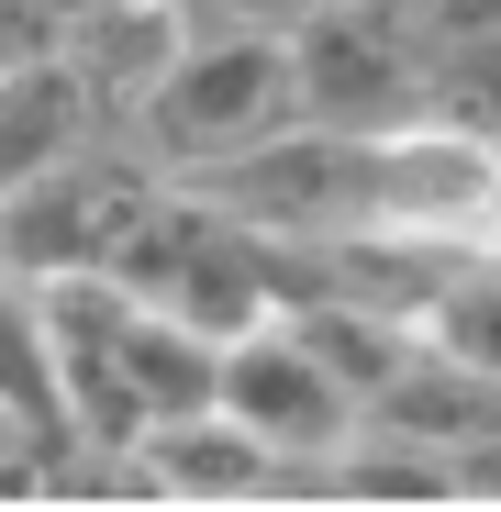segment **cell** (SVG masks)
<instances>
[{
	"label": "cell",
	"instance_id": "cell-10",
	"mask_svg": "<svg viewBox=\"0 0 501 512\" xmlns=\"http://www.w3.org/2000/svg\"><path fill=\"white\" fill-rule=\"evenodd\" d=\"M268 323H279L357 412H368V390L412 357V323H401V312H368V301H290V312H268Z\"/></svg>",
	"mask_w": 501,
	"mask_h": 512
},
{
	"label": "cell",
	"instance_id": "cell-3",
	"mask_svg": "<svg viewBox=\"0 0 501 512\" xmlns=\"http://www.w3.org/2000/svg\"><path fill=\"white\" fill-rule=\"evenodd\" d=\"M167 179V167L112 134V145H78L67 167H45V179H12L0 190V279H67V268H101L112 234L145 212V190Z\"/></svg>",
	"mask_w": 501,
	"mask_h": 512
},
{
	"label": "cell",
	"instance_id": "cell-13",
	"mask_svg": "<svg viewBox=\"0 0 501 512\" xmlns=\"http://www.w3.org/2000/svg\"><path fill=\"white\" fill-rule=\"evenodd\" d=\"M412 334H424L435 357H457V368H479V379H501V256H468V268L412 312Z\"/></svg>",
	"mask_w": 501,
	"mask_h": 512
},
{
	"label": "cell",
	"instance_id": "cell-16",
	"mask_svg": "<svg viewBox=\"0 0 501 512\" xmlns=\"http://www.w3.org/2000/svg\"><path fill=\"white\" fill-rule=\"evenodd\" d=\"M446 468H457V501H501V423H490V435H468Z\"/></svg>",
	"mask_w": 501,
	"mask_h": 512
},
{
	"label": "cell",
	"instance_id": "cell-11",
	"mask_svg": "<svg viewBox=\"0 0 501 512\" xmlns=\"http://www.w3.org/2000/svg\"><path fill=\"white\" fill-rule=\"evenodd\" d=\"M123 379H134V401H145V423H167V412H201L212 401V379H223V346L201 323H179V312H123Z\"/></svg>",
	"mask_w": 501,
	"mask_h": 512
},
{
	"label": "cell",
	"instance_id": "cell-7",
	"mask_svg": "<svg viewBox=\"0 0 501 512\" xmlns=\"http://www.w3.org/2000/svg\"><path fill=\"white\" fill-rule=\"evenodd\" d=\"M134 457H145V490H156V501H268V468H279L268 435H245L223 401L145 423Z\"/></svg>",
	"mask_w": 501,
	"mask_h": 512
},
{
	"label": "cell",
	"instance_id": "cell-12",
	"mask_svg": "<svg viewBox=\"0 0 501 512\" xmlns=\"http://www.w3.org/2000/svg\"><path fill=\"white\" fill-rule=\"evenodd\" d=\"M0 401L23 412V435L45 457H67V390H56V346H45V312H34V279H0Z\"/></svg>",
	"mask_w": 501,
	"mask_h": 512
},
{
	"label": "cell",
	"instance_id": "cell-5",
	"mask_svg": "<svg viewBox=\"0 0 501 512\" xmlns=\"http://www.w3.org/2000/svg\"><path fill=\"white\" fill-rule=\"evenodd\" d=\"M212 401L245 423V435H268V457H334V446L357 435V401L334 390L279 323L223 334V379H212Z\"/></svg>",
	"mask_w": 501,
	"mask_h": 512
},
{
	"label": "cell",
	"instance_id": "cell-14",
	"mask_svg": "<svg viewBox=\"0 0 501 512\" xmlns=\"http://www.w3.org/2000/svg\"><path fill=\"white\" fill-rule=\"evenodd\" d=\"M312 12H323V0H179L190 34H279V45H290Z\"/></svg>",
	"mask_w": 501,
	"mask_h": 512
},
{
	"label": "cell",
	"instance_id": "cell-17",
	"mask_svg": "<svg viewBox=\"0 0 501 512\" xmlns=\"http://www.w3.org/2000/svg\"><path fill=\"white\" fill-rule=\"evenodd\" d=\"M45 12H56V23H67V12H90V0H45Z\"/></svg>",
	"mask_w": 501,
	"mask_h": 512
},
{
	"label": "cell",
	"instance_id": "cell-2",
	"mask_svg": "<svg viewBox=\"0 0 501 512\" xmlns=\"http://www.w3.org/2000/svg\"><path fill=\"white\" fill-rule=\"evenodd\" d=\"M190 190L257 234H357V223H379V134L279 123L268 145L190 167Z\"/></svg>",
	"mask_w": 501,
	"mask_h": 512
},
{
	"label": "cell",
	"instance_id": "cell-8",
	"mask_svg": "<svg viewBox=\"0 0 501 512\" xmlns=\"http://www.w3.org/2000/svg\"><path fill=\"white\" fill-rule=\"evenodd\" d=\"M112 134H123V123L78 90L67 56H34V67L0 78V190H12V179H45V167H67L78 145H112Z\"/></svg>",
	"mask_w": 501,
	"mask_h": 512
},
{
	"label": "cell",
	"instance_id": "cell-18",
	"mask_svg": "<svg viewBox=\"0 0 501 512\" xmlns=\"http://www.w3.org/2000/svg\"><path fill=\"white\" fill-rule=\"evenodd\" d=\"M490 256H501V245H490Z\"/></svg>",
	"mask_w": 501,
	"mask_h": 512
},
{
	"label": "cell",
	"instance_id": "cell-9",
	"mask_svg": "<svg viewBox=\"0 0 501 512\" xmlns=\"http://www.w3.org/2000/svg\"><path fill=\"white\" fill-rule=\"evenodd\" d=\"M357 423H379V435H412V446H468V435H490L501 423V379H479V368H457V357H435L424 334H412V357L368 390V412Z\"/></svg>",
	"mask_w": 501,
	"mask_h": 512
},
{
	"label": "cell",
	"instance_id": "cell-6",
	"mask_svg": "<svg viewBox=\"0 0 501 512\" xmlns=\"http://www.w3.org/2000/svg\"><path fill=\"white\" fill-rule=\"evenodd\" d=\"M179 45H190L179 0H90V12H67V34H56V56L78 67V90H90L123 134L145 112V90L179 67Z\"/></svg>",
	"mask_w": 501,
	"mask_h": 512
},
{
	"label": "cell",
	"instance_id": "cell-4",
	"mask_svg": "<svg viewBox=\"0 0 501 512\" xmlns=\"http://www.w3.org/2000/svg\"><path fill=\"white\" fill-rule=\"evenodd\" d=\"M290 90H301V123L323 134H401L424 123V78L390 45V23L368 0H323V12L290 34Z\"/></svg>",
	"mask_w": 501,
	"mask_h": 512
},
{
	"label": "cell",
	"instance_id": "cell-15",
	"mask_svg": "<svg viewBox=\"0 0 501 512\" xmlns=\"http://www.w3.org/2000/svg\"><path fill=\"white\" fill-rule=\"evenodd\" d=\"M56 12H45V0H0V78H12V67H34V56H56Z\"/></svg>",
	"mask_w": 501,
	"mask_h": 512
},
{
	"label": "cell",
	"instance_id": "cell-1",
	"mask_svg": "<svg viewBox=\"0 0 501 512\" xmlns=\"http://www.w3.org/2000/svg\"><path fill=\"white\" fill-rule=\"evenodd\" d=\"M279 123H301L290 45H279V34H190V45H179V67L145 90L134 145L167 167V179H190V167H212V156L268 145Z\"/></svg>",
	"mask_w": 501,
	"mask_h": 512
}]
</instances>
